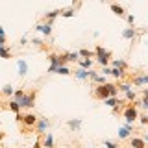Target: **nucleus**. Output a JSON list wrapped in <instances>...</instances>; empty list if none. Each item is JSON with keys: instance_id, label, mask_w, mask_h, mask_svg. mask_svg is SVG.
Here are the masks:
<instances>
[{"instance_id": "obj_10", "label": "nucleus", "mask_w": 148, "mask_h": 148, "mask_svg": "<svg viewBox=\"0 0 148 148\" xmlns=\"http://www.w3.org/2000/svg\"><path fill=\"white\" fill-rule=\"evenodd\" d=\"M130 145H132V148H146L145 139H139V137H132L130 139Z\"/></svg>"}, {"instance_id": "obj_19", "label": "nucleus", "mask_w": 148, "mask_h": 148, "mask_svg": "<svg viewBox=\"0 0 148 148\" xmlns=\"http://www.w3.org/2000/svg\"><path fill=\"white\" fill-rule=\"evenodd\" d=\"M69 128H71V130H80V128H82V120H80V119L69 120Z\"/></svg>"}, {"instance_id": "obj_7", "label": "nucleus", "mask_w": 148, "mask_h": 148, "mask_svg": "<svg viewBox=\"0 0 148 148\" xmlns=\"http://www.w3.org/2000/svg\"><path fill=\"white\" fill-rule=\"evenodd\" d=\"M21 122H24V126H28V128H34L35 122H37V117L34 113H28L24 117H21Z\"/></svg>"}, {"instance_id": "obj_5", "label": "nucleus", "mask_w": 148, "mask_h": 148, "mask_svg": "<svg viewBox=\"0 0 148 148\" xmlns=\"http://www.w3.org/2000/svg\"><path fill=\"white\" fill-rule=\"evenodd\" d=\"M124 119H126V124H132V122H135V120L139 119L135 104H132L130 108H126V111H124Z\"/></svg>"}, {"instance_id": "obj_1", "label": "nucleus", "mask_w": 148, "mask_h": 148, "mask_svg": "<svg viewBox=\"0 0 148 148\" xmlns=\"http://www.w3.org/2000/svg\"><path fill=\"white\" fill-rule=\"evenodd\" d=\"M117 85H113V83H102V85H98L95 91H92V96L95 98H98V100H106V98H109V96H117Z\"/></svg>"}, {"instance_id": "obj_29", "label": "nucleus", "mask_w": 148, "mask_h": 148, "mask_svg": "<svg viewBox=\"0 0 148 148\" xmlns=\"http://www.w3.org/2000/svg\"><path fill=\"white\" fill-rule=\"evenodd\" d=\"M56 72H58V74H71V71H69L67 67H58V69H56Z\"/></svg>"}, {"instance_id": "obj_37", "label": "nucleus", "mask_w": 148, "mask_h": 148, "mask_svg": "<svg viewBox=\"0 0 148 148\" xmlns=\"http://www.w3.org/2000/svg\"><path fill=\"white\" fill-rule=\"evenodd\" d=\"M35 148H43V146H41V141H37V143H35Z\"/></svg>"}, {"instance_id": "obj_20", "label": "nucleus", "mask_w": 148, "mask_h": 148, "mask_svg": "<svg viewBox=\"0 0 148 148\" xmlns=\"http://www.w3.org/2000/svg\"><path fill=\"white\" fill-rule=\"evenodd\" d=\"M0 58H2V59H9V58H11V52H9L6 46H0Z\"/></svg>"}, {"instance_id": "obj_39", "label": "nucleus", "mask_w": 148, "mask_h": 148, "mask_svg": "<svg viewBox=\"0 0 148 148\" xmlns=\"http://www.w3.org/2000/svg\"><path fill=\"white\" fill-rule=\"evenodd\" d=\"M0 46H2V45H0Z\"/></svg>"}, {"instance_id": "obj_25", "label": "nucleus", "mask_w": 148, "mask_h": 148, "mask_svg": "<svg viewBox=\"0 0 148 148\" xmlns=\"http://www.w3.org/2000/svg\"><path fill=\"white\" fill-rule=\"evenodd\" d=\"M113 67H117V69H126L128 65H126V61H122V59H115V61H113Z\"/></svg>"}, {"instance_id": "obj_6", "label": "nucleus", "mask_w": 148, "mask_h": 148, "mask_svg": "<svg viewBox=\"0 0 148 148\" xmlns=\"http://www.w3.org/2000/svg\"><path fill=\"white\" fill-rule=\"evenodd\" d=\"M48 126H50L48 119H37V122H35V130H37V133L45 135V132H46V128H48Z\"/></svg>"}, {"instance_id": "obj_17", "label": "nucleus", "mask_w": 148, "mask_h": 148, "mask_svg": "<svg viewBox=\"0 0 148 148\" xmlns=\"http://www.w3.org/2000/svg\"><path fill=\"white\" fill-rule=\"evenodd\" d=\"M74 76H76L78 80H87V78H89V71H85V69H80V71L74 72Z\"/></svg>"}, {"instance_id": "obj_2", "label": "nucleus", "mask_w": 148, "mask_h": 148, "mask_svg": "<svg viewBox=\"0 0 148 148\" xmlns=\"http://www.w3.org/2000/svg\"><path fill=\"white\" fill-rule=\"evenodd\" d=\"M95 54H96V59H98V63L102 65V67H106V65L109 63V58H111V52H109V50L102 48V46L98 45V46H96V50H95Z\"/></svg>"}, {"instance_id": "obj_18", "label": "nucleus", "mask_w": 148, "mask_h": 148, "mask_svg": "<svg viewBox=\"0 0 148 148\" xmlns=\"http://www.w3.org/2000/svg\"><path fill=\"white\" fill-rule=\"evenodd\" d=\"M63 58L67 59V61H78V58H80V56H78V52H65Z\"/></svg>"}, {"instance_id": "obj_4", "label": "nucleus", "mask_w": 148, "mask_h": 148, "mask_svg": "<svg viewBox=\"0 0 148 148\" xmlns=\"http://www.w3.org/2000/svg\"><path fill=\"white\" fill-rule=\"evenodd\" d=\"M65 63H67V59H65L63 56L52 54V56H50V69H48V72H56V69H58V67H65Z\"/></svg>"}, {"instance_id": "obj_35", "label": "nucleus", "mask_w": 148, "mask_h": 148, "mask_svg": "<svg viewBox=\"0 0 148 148\" xmlns=\"http://www.w3.org/2000/svg\"><path fill=\"white\" fill-rule=\"evenodd\" d=\"M139 119H141V122H143V124H146V122H148V117H146V115H143V117H139Z\"/></svg>"}, {"instance_id": "obj_22", "label": "nucleus", "mask_w": 148, "mask_h": 148, "mask_svg": "<svg viewBox=\"0 0 148 148\" xmlns=\"http://www.w3.org/2000/svg\"><path fill=\"white\" fill-rule=\"evenodd\" d=\"M2 95H6V96H11L13 95V87L9 85V83H6V85L2 87Z\"/></svg>"}, {"instance_id": "obj_15", "label": "nucleus", "mask_w": 148, "mask_h": 148, "mask_svg": "<svg viewBox=\"0 0 148 148\" xmlns=\"http://www.w3.org/2000/svg\"><path fill=\"white\" fill-rule=\"evenodd\" d=\"M111 11H113L115 15H119V17H126V11H124V8L119 6V4H111Z\"/></svg>"}, {"instance_id": "obj_31", "label": "nucleus", "mask_w": 148, "mask_h": 148, "mask_svg": "<svg viewBox=\"0 0 148 148\" xmlns=\"http://www.w3.org/2000/svg\"><path fill=\"white\" fill-rule=\"evenodd\" d=\"M63 17H67V18L69 17H74V9L72 8L71 9H65V11H63Z\"/></svg>"}, {"instance_id": "obj_3", "label": "nucleus", "mask_w": 148, "mask_h": 148, "mask_svg": "<svg viewBox=\"0 0 148 148\" xmlns=\"http://www.w3.org/2000/svg\"><path fill=\"white\" fill-rule=\"evenodd\" d=\"M35 95H37L35 91H32L30 95H22L21 98L17 100V102H18V106H21V108H28V109L34 108V106H35Z\"/></svg>"}, {"instance_id": "obj_16", "label": "nucleus", "mask_w": 148, "mask_h": 148, "mask_svg": "<svg viewBox=\"0 0 148 148\" xmlns=\"http://www.w3.org/2000/svg\"><path fill=\"white\" fill-rule=\"evenodd\" d=\"M135 35H137V32L135 30H133V28H128V30H124L122 32V37H124V39H135Z\"/></svg>"}, {"instance_id": "obj_38", "label": "nucleus", "mask_w": 148, "mask_h": 148, "mask_svg": "<svg viewBox=\"0 0 148 148\" xmlns=\"http://www.w3.org/2000/svg\"><path fill=\"white\" fill-rule=\"evenodd\" d=\"M102 2H106V0H102Z\"/></svg>"}, {"instance_id": "obj_32", "label": "nucleus", "mask_w": 148, "mask_h": 148, "mask_svg": "<svg viewBox=\"0 0 148 148\" xmlns=\"http://www.w3.org/2000/svg\"><path fill=\"white\" fill-rule=\"evenodd\" d=\"M22 95H24V91H22V89H17V91H15V98H13V100H18Z\"/></svg>"}, {"instance_id": "obj_33", "label": "nucleus", "mask_w": 148, "mask_h": 148, "mask_svg": "<svg viewBox=\"0 0 148 148\" xmlns=\"http://www.w3.org/2000/svg\"><path fill=\"white\" fill-rule=\"evenodd\" d=\"M104 145L108 146V148H119L117 145H115V143H111V141H104Z\"/></svg>"}, {"instance_id": "obj_13", "label": "nucleus", "mask_w": 148, "mask_h": 148, "mask_svg": "<svg viewBox=\"0 0 148 148\" xmlns=\"http://www.w3.org/2000/svg\"><path fill=\"white\" fill-rule=\"evenodd\" d=\"M104 102H106V106H109V108H113V109H117V106L122 104V102H120L117 96H109V98H106Z\"/></svg>"}, {"instance_id": "obj_27", "label": "nucleus", "mask_w": 148, "mask_h": 148, "mask_svg": "<svg viewBox=\"0 0 148 148\" xmlns=\"http://www.w3.org/2000/svg\"><path fill=\"white\" fill-rule=\"evenodd\" d=\"M59 9H56V11H50V13H46V18H48V24H52V18L56 17V15H59Z\"/></svg>"}, {"instance_id": "obj_14", "label": "nucleus", "mask_w": 148, "mask_h": 148, "mask_svg": "<svg viewBox=\"0 0 148 148\" xmlns=\"http://www.w3.org/2000/svg\"><path fill=\"white\" fill-rule=\"evenodd\" d=\"M146 82H148V74H143V76L132 78V83H133V85H145Z\"/></svg>"}, {"instance_id": "obj_34", "label": "nucleus", "mask_w": 148, "mask_h": 148, "mask_svg": "<svg viewBox=\"0 0 148 148\" xmlns=\"http://www.w3.org/2000/svg\"><path fill=\"white\" fill-rule=\"evenodd\" d=\"M128 22L133 26V22H135V18H133V15H128Z\"/></svg>"}, {"instance_id": "obj_9", "label": "nucleus", "mask_w": 148, "mask_h": 148, "mask_svg": "<svg viewBox=\"0 0 148 148\" xmlns=\"http://www.w3.org/2000/svg\"><path fill=\"white\" fill-rule=\"evenodd\" d=\"M35 30H37V32H41V34H45L46 37L52 34V26H50L48 22H41V24H37V26H35Z\"/></svg>"}, {"instance_id": "obj_23", "label": "nucleus", "mask_w": 148, "mask_h": 148, "mask_svg": "<svg viewBox=\"0 0 148 148\" xmlns=\"http://www.w3.org/2000/svg\"><path fill=\"white\" fill-rule=\"evenodd\" d=\"M9 109H11V111H15V115H17V113H18V109H21L18 102H17V100H11V102H9Z\"/></svg>"}, {"instance_id": "obj_12", "label": "nucleus", "mask_w": 148, "mask_h": 148, "mask_svg": "<svg viewBox=\"0 0 148 148\" xmlns=\"http://www.w3.org/2000/svg\"><path fill=\"white\" fill-rule=\"evenodd\" d=\"M41 146L54 148V135H52V133H45V141H43V145H41Z\"/></svg>"}, {"instance_id": "obj_28", "label": "nucleus", "mask_w": 148, "mask_h": 148, "mask_svg": "<svg viewBox=\"0 0 148 148\" xmlns=\"http://www.w3.org/2000/svg\"><path fill=\"white\" fill-rule=\"evenodd\" d=\"M4 43H6V32H4V28L0 26V45L4 46Z\"/></svg>"}, {"instance_id": "obj_36", "label": "nucleus", "mask_w": 148, "mask_h": 148, "mask_svg": "<svg viewBox=\"0 0 148 148\" xmlns=\"http://www.w3.org/2000/svg\"><path fill=\"white\" fill-rule=\"evenodd\" d=\"M141 106H143V108H146V106H148V100L143 98V100H141Z\"/></svg>"}, {"instance_id": "obj_8", "label": "nucleus", "mask_w": 148, "mask_h": 148, "mask_svg": "<svg viewBox=\"0 0 148 148\" xmlns=\"http://www.w3.org/2000/svg\"><path fill=\"white\" fill-rule=\"evenodd\" d=\"M132 132H133V126L132 124H126L124 128L119 130V139H128L130 135H132Z\"/></svg>"}, {"instance_id": "obj_11", "label": "nucleus", "mask_w": 148, "mask_h": 148, "mask_svg": "<svg viewBox=\"0 0 148 148\" xmlns=\"http://www.w3.org/2000/svg\"><path fill=\"white\" fill-rule=\"evenodd\" d=\"M17 67H18V74L21 76H26L28 74V63L24 59H17Z\"/></svg>"}, {"instance_id": "obj_30", "label": "nucleus", "mask_w": 148, "mask_h": 148, "mask_svg": "<svg viewBox=\"0 0 148 148\" xmlns=\"http://www.w3.org/2000/svg\"><path fill=\"white\" fill-rule=\"evenodd\" d=\"M124 92H126V98L128 100H135V92H133L132 89H128V91H124Z\"/></svg>"}, {"instance_id": "obj_26", "label": "nucleus", "mask_w": 148, "mask_h": 148, "mask_svg": "<svg viewBox=\"0 0 148 148\" xmlns=\"http://www.w3.org/2000/svg\"><path fill=\"white\" fill-rule=\"evenodd\" d=\"M78 56H83V58L91 59V58H92V52H91V50H87V48H83V50H80V52H78Z\"/></svg>"}, {"instance_id": "obj_21", "label": "nucleus", "mask_w": 148, "mask_h": 148, "mask_svg": "<svg viewBox=\"0 0 148 148\" xmlns=\"http://www.w3.org/2000/svg\"><path fill=\"white\" fill-rule=\"evenodd\" d=\"M109 74H111V76H115V78H122L124 76V69H117V67H115L113 71H109Z\"/></svg>"}, {"instance_id": "obj_24", "label": "nucleus", "mask_w": 148, "mask_h": 148, "mask_svg": "<svg viewBox=\"0 0 148 148\" xmlns=\"http://www.w3.org/2000/svg\"><path fill=\"white\" fill-rule=\"evenodd\" d=\"M91 65H92V59H83V61H80V67L85 69V71H89Z\"/></svg>"}]
</instances>
